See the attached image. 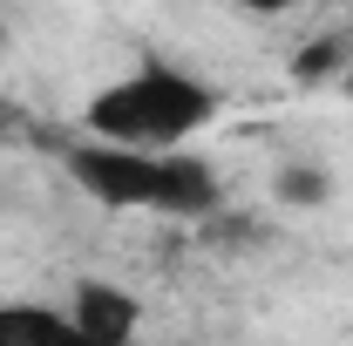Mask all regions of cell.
I'll list each match as a JSON object with an SVG mask.
<instances>
[{"label": "cell", "instance_id": "obj_1", "mask_svg": "<svg viewBox=\"0 0 353 346\" xmlns=\"http://www.w3.org/2000/svg\"><path fill=\"white\" fill-rule=\"evenodd\" d=\"M218 116V88L204 82L197 68L183 61H136L116 82H102L82 102V130L95 143H116V150H143V156H170L190 136Z\"/></svg>", "mask_w": 353, "mask_h": 346}, {"label": "cell", "instance_id": "obj_4", "mask_svg": "<svg viewBox=\"0 0 353 346\" xmlns=\"http://www.w3.org/2000/svg\"><path fill=\"white\" fill-rule=\"evenodd\" d=\"M157 217H211L218 211V170L190 150H170L157 156Z\"/></svg>", "mask_w": 353, "mask_h": 346}, {"label": "cell", "instance_id": "obj_6", "mask_svg": "<svg viewBox=\"0 0 353 346\" xmlns=\"http://www.w3.org/2000/svg\"><path fill=\"white\" fill-rule=\"evenodd\" d=\"M272 197H279L285 211H319V204L333 197V176L319 170V163H285V170L272 176Z\"/></svg>", "mask_w": 353, "mask_h": 346}, {"label": "cell", "instance_id": "obj_3", "mask_svg": "<svg viewBox=\"0 0 353 346\" xmlns=\"http://www.w3.org/2000/svg\"><path fill=\"white\" fill-rule=\"evenodd\" d=\"M61 312L82 333V346H136V333H143V299L109 278H75Z\"/></svg>", "mask_w": 353, "mask_h": 346}, {"label": "cell", "instance_id": "obj_8", "mask_svg": "<svg viewBox=\"0 0 353 346\" xmlns=\"http://www.w3.org/2000/svg\"><path fill=\"white\" fill-rule=\"evenodd\" d=\"M340 82H347V95H353V54H347V75H340Z\"/></svg>", "mask_w": 353, "mask_h": 346}, {"label": "cell", "instance_id": "obj_5", "mask_svg": "<svg viewBox=\"0 0 353 346\" xmlns=\"http://www.w3.org/2000/svg\"><path fill=\"white\" fill-rule=\"evenodd\" d=\"M0 346H82V333L68 326L61 305L7 299V305H0Z\"/></svg>", "mask_w": 353, "mask_h": 346}, {"label": "cell", "instance_id": "obj_7", "mask_svg": "<svg viewBox=\"0 0 353 346\" xmlns=\"http://www.w3.org/2000/svg\"><path fill=\"white\" fill-rule=\"evenodd\" d=\"M347 54H353V48H340V41H312L306 54H299V75H326V68L347 75Z\"/></svg>", "mask_w": 353, "mask_h": 346}, {"label": "cell", "instance_id": "obj_2", "mask_svg": "<svg viewBox=\"0 0 353 346\" xmlns=\"http://www.w3.org/2000/svg\"><path fill=\"white\" fill-rule=\"evenodd\" d=\"M68 183L82 190L88 204H102V211H150L157 204V156H143V150H116V143H68Z\"/></svg>", "mask_w": 353, "mask_h": 346}]
</instances>
